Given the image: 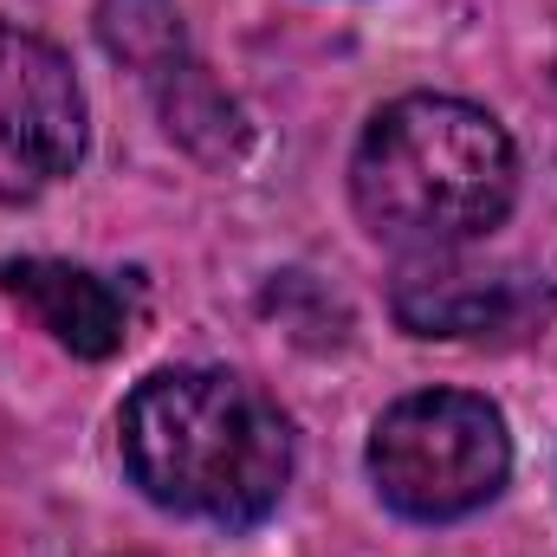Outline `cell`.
I'll use <instances>...</instances> for the list:
<instances>
[{
  "mask_svg": "<svg viewBox=\"0 0 557 557\" xmlns=\"http://www.w3.org/2000/svg\"><path fill=\"white\" fill-rule=\"evenodd\" d=\"M512 473L506 416L473 389H416L370 428L376 499L416 525H454L499 499Z\"/></svg>",
  "mask_w": 557,
  "mask_h": 557,
  "instance_id": "3",
  "label": "cell"
},
{
  "mask_svg": "<svg viewBox=\"0 0 557 557\" xmlns=\"http://www.w3.org/2000/svg\"><path fill=\"white\" fill-rule=\"evenodd\" d=\"M454 253H416L396 273L389 305L409 337H447V344L454 337H525L557 311V292L545 278L512 273V267L486 273Z\"/></svg>",
  "mask_w": 557,
  "mask_h": 557,
  "instance_id": "5",
  "label": "cell"
},
{
  "mask_svg": "<svg viewBox=\"0 0 557 557\" xmlns=\"http://www.w3.org/2000/svg\"><path fill=\"white\" fill-rule=\"evenodd\" d=\"M124 473L149 506L247 532L292 486V421L234 370H156L117 416Z\"/></svg>",
  "mask_w": 557,
  "mask_h": 557,
  "instance_id": "1",
  "label": "cell"
},
{
  "mask_svg": "<svg viewBox=\"0 0 557 557\" xmlns=\"http://www.w3.org/2000/svg\"><path fill=\"white\" fill-rule=\"evenodd\" d=\"M0 292L72 357H117L131 344L137 324V292H124L117 278L72 267V260H7L0 267Z\"/></svg>",
  "mask_w": 557,
  "mask_h": 557,
  "instance_id": "6",
  "label": "cell"
},
{
  "mask_svg": "<svg viewBox=\"0 0 557 557\" xmlns=\"http://www.w3.org/2000/svg\"><path fill=\"white\" fill-rule=\"evenodd\" d=\"M350 201L376 240L409 253H454L512 214L519 149L493 111L409 91L363 124L350 156Z\"/></svg>",
  "mask_w": 557,
  "mask_h": 557,
  "instance_id": "2",
  "label": "cell"
},
{
  "mask_svg": "<svg viewBox=\"0 0 557 557\" xmlns=\"http://www.w3.org/2000/svg\"><path fill=\"white\" fill-rule=\"evenodd\" d=\"M85 85L72 59L13 20H0V201H33L85 162Z\"/></svg>",
  "mask_w": 557,
  "mask_h": 557,
  "instance_id": "4",
  "label": "cell"
}]
</instances>
